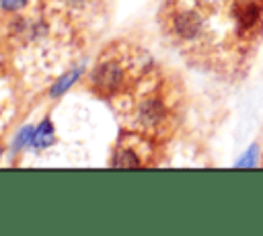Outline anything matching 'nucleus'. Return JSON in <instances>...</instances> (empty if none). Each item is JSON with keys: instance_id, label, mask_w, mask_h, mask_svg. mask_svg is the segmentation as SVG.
Returning <instances> with one entry per match:
<instances>
[{"instance_id": "nucleus-1", "label": "nucleus", "mask_w": 263, "mask_h": 236, "mask_svg": "<svg viewBox=\"0 0 263 236\" xmlns=\"http://www.w3.org/2000/svg\"><path fill=\"white\" fill-rule=\"evenodd\" d=\"M168 25L208 68L238 80L263 45V0H191L175 6Z\"/></svg>"}, {"instance_id": "nucleus-2", "label": "nucleus", "mask_w": 263, "mask_h": 236, "mask_svg": "<svg viewBox=\"0 0 263 236\" xmlns=\"http://www.w3.org/2000/svg\"><path fill=\"white\" fill-rule=\"evenodd\" d=\"M51 135H53L51 123H49V121H43V123L39 125V129L33 133V146H37V148H45V146H49L51 140H53Z\"/></svg>"}, {"instance_id": "nucleus-3", "label": "nucleus", "mask_w": 263, "mask_h": 236, "mask_svg": "<svg viewBox=\"0 0 263 236\" xmlns=\"http://www.w3.org/2000/svg\"><path fill=\"white\" fill-rule=\"evenodd\" d=\"M76 76H78V70H74V72H72L68 78H62V80L55 84V88H53V94H60V92H64V90H66V88H68V86L74 82V78H76Z\"/></svg>"}, {"instance_id": "nucleus-4", "label": "nucleus", "mask_w": 263, "mask_h": 236, "mask_svg": "<svg viewBox=\"0 0 263 236\" xmlns=\"http://www.w3.org/2000/svg\"><path fill=\"white\" fill-rule=\"evenodd\" d=\"M0 4H2L6 10H16V8L25 6V4H27V0H0Z\"/></svg>"}, {"instance_id": "nucleus-5", "label": "nucleus", "mask_w": 263, "mask_h": 236, "mask_svg": "<svg viewBox=\"0 0 263 236\" xmlns=\"http://www.w3.org/2000/svg\"><path fill=\"white\" fill-rule=\"evenodd\" d=\"M259 164H261V166H263V154H261V162H259Z\"/></svg>"}]
</instances>
